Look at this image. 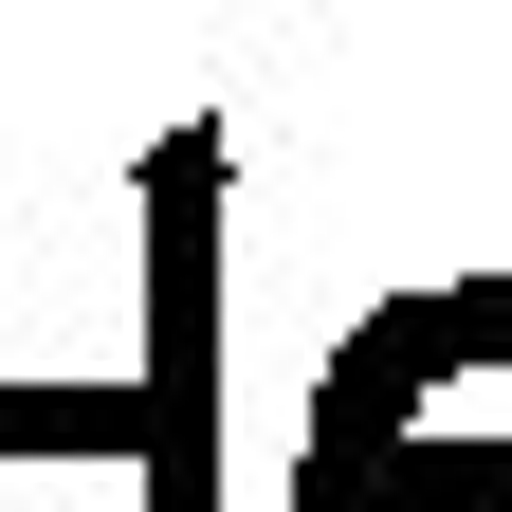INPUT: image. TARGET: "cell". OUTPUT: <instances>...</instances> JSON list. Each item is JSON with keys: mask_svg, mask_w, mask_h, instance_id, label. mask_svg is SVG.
I'll use <instances>...</instances> for the list:
<instances>
[{"mask_svg": "<svg viewBox=\"0 0 512 512\" xmlns=\"http://www.w3.org/2000/svg\"><path fill=\"white\" fill-rule=\"evenodd\" d=\"M220 220H238V128L165 110L147 165H128L147 366L128 384H0V458H128L147 512H220Z\"/></svg>", "mask_w": 512, "mask_h": 512, "instance_id": "6da1fadb", "label": "cell"}, {"mask_svg": "<svg viewBox=\"0 0 512 512\" xmlns=\"http://www.w3.org/2000/svg\"><path fill=\"white\" fill-rule=\"evenodd\" d=\"M458 384V275L384 293L366 330L311 384V439H293V512H512V421H439Z\"/></svg>", "mask_w": 512, "mask_h": 512, "instance_id": "7a4b0ae2", "label": "cell"}]
</instances>
